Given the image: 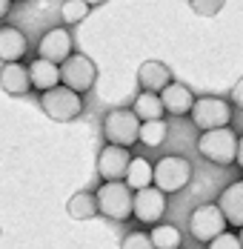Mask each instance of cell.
<instances>
[{"mask_svg":"<svg viewBox=\"0 0 243 249\" xmlns=\"http://www.w3.org/2000/svg\"><path fill=\"white\" fill-rule=\"evenodd\" d=\"M235 163L243 169V138H238V155H235Z\"/></svg>","mask_w":243,"mask_h":249,"instance_id":"83f0119b","label":"cell"},{"mask_svg":"<svg viewBox=\"0 0 243 249\" xmlns=\"http://www.w3.org/2000/svg\"><path fill=\"white\" fill-rule=\"evenodd\" d=\"M9 12H12V3H9V0H0V20H3Z\"/></svg>","mask_w":243,"mask_h":249,"instance_id":"f1b7e54d","label":"cell"},{"mask_svg":"<svg viewBox=\"0 0 243 249\" xmlns=\"http://www.w3.org/2000/svg\"><path fill=\"white\" fill-rule=\"evenodd\" d=\"M97 200V215L109 218V221H129L132 218V189L115 180V183H100V189L95 192Z\"/></svg>","mask_w":243,"mask_h":249,"instance_id":"7a4b0ae2","label":"cell"},{"mask_svg":"<svg viewBox=\"0 0 243 249\" xmlns=\"http://www.w3.org/2000/svg\"><path fill=\"white\" fill-rule=\"evenodd\" d=\"M132 215L140 224H157L166 215V195L155 186H146L132 195Z\"/></svg>","mask_w":243,"mask_h":249,"instance_id":"30bf717a","label":"cell"},{"mask_svg":"<svg viewBox=\"0 0 243 249\" xmlns=\"http://www.w3.org/2000/svg\"><path fill=\"white\" fill-rule=\"evenodd\" d=\"M149 241H152V247L155 249H180V229L172 224H160L155 226L152 232H149Z\"/></svg>","mask_w":243,"mask_h":249,"instance_id":"44dd1931","label":"cell"},{"mask_svg":"<svg viewBox=\"0 0 243 249\" xmlns=\"http://www.w3.org/2000/svg\"><path fill=\"white\" fill-rule=\"evenodd\" d=\"M72 49H74V43H72L69 29L54 26V29H49L46 35L40 37V43H37V57H43V60L54 63V66H63V63L74 54Z\"/></svg>","mask_w":243,"mask_h":249,"instance_id":"9c48e42d","label":"cell"},{"mask_svg":"<svg viewBox=\"0 0 243 249\" xmlns=\"http://www.w3.org/2000/svg\"><path fill=\"white\" fill-rule=\"evenodd\" d=\"M40 109L46 112L52 121L69 124L74 118H80V112H83V95H77V92L66 89L60 83V86H54V89H49V92L40 95Z\"/></svg>","mask_w":243,"mask_h":249,"instance_id":"3957f363","label":"cell"},{"mask_svg":"<svg viewBox=\"0 0 243 249\" xmlns=\"http://www.w3.org/2000/svg\"><path fill=\"white\" fill-rule=\"evenodd\" d=\"M138 132H140V121L135 118L132 109H112L103 118V138L109 146L129 149L132 143H138Z\"/></svg>","mask_w":243,"mask_h":249,"instance_id":"5b68a950","label":"cell"},{"mask_svg":"<svg viewBox=\"0 0 243 249\" xmlns=\"http://www.w3.org/2000/svg\"><path fill=\"white\" fill-rule=\"evenodd\" d=\"M29 52V40L17 26H0V60L3 63H20Z\"/></svg>","mask_w":243,"mask_h":249,"instance_id":"9a60e30c","label":"cell"},{"mask_svg":"<svg viewBox=\"0 0 243 249\" xmlns=\"http://www.w3.org/2000/svg\"><path fill=\"white\" fill-rule=\"evenodd\" d=\"M89 12H92V3H86V0H69L60 6L63 23H80V20H86Z\"/></svg>","mask_w":243,"mask_h":249,"instance_id":"603a6c76","label":"cell"},{"mask_svg":"<svg viewBox=\"0 0 243 249\" xmlns=\"http://www.w3.org/2000/svg\"><path fill=\"white\" fill-rule=\"evenodd\" d=\"M26 69H29L32 89H37L40 95L49 92V89H54V86H60V66L49 63V60H43V57H35Z\"/></svg>","mask_w":243,"mask_h":249,"instance_id":"e0dca14e","label":"cell"},{"mask_svg":"<svg viewBox=\"0 0 243 249\" xmlns=\"http://www.w3.org/2000/svg\"><path fill=\"white\" fill-rule=\"evenodd\" d=\"M189 232H192L194 241H200V244H212L218 235H223L226 232V221L220 215L218 203L197 206L192 215H189Z\"/></svg>","mask_w":243,"mask_h":249,"instance_id":"ba28073f","label":"cell"},{"mask_svg":"<svg viewBox=\"0 0 243 249\" xmlns=\"http://www.w3.org/2000/svg\"><path fill=\"white\" fill-rule=\"evenodd\" d=\"M0 89L12 98H23L32 89V80H29V69L20 63H3L0 69Z\"/></svg>","mask_w":243,"mask_h":249,"instance_id":"2e32d148","label":"cell"},{"mask_svg":"<svg viewBox=\"0 0 243 249\" xmlns=\"http://www.w3.org/2000/svg\"><path fill=\"white\" fill-rule=\"evenodd\" d=\"M192 9L203 18H215L220 9H223V0H192Z\"/></svg>","mask_w":243,"mask_h":249,"instance_id":"cb8c5ba5","label":"cell"},{"mask_svg":"<svg viewBox=\"0 0 243 249\" xmlns=\"http://www.w3.org/2000/svg\"><path fill=\"white\" fill-rule=\"evenodd\" d=\"M189 118L194 121V126H197L200 132L226 129V126H229V121H232V106H229V100H223V98L203 95V98H194Z\"/></svg>","mask_w":243,"mask_h":249,"instance_id":"277c9868","label":"cell"},{"mask_svg":"<svg viewBox=\"0 0 243 249\" xmlns=\"http://www.w3.org/2000/svg\"><path fill=\"white\" fill-rule=\"evenodd\" d=\"M157 98L163 103V112H169V115H189L192 112V103H194L192 89L186 83H177V80H172Z\"/></svg>","mask_w":243,"mask_h":249,"instance_id":"5bb4252c","label":"cell"},{"mask_svg":"<svg viewBox=\"0 0 243 249\" xmlns=\"http://www.w3.org/2000/svg\"><path fill=\"white\" fill-rule=\"evenodd\" d=\"M132 112H135V118L140 121V124H149V121H163V103L157 95H149V92H140L138 98H135V106H132Z\"/></svg>","mask_w":243,"mask_h":249,"instance_id":"d6986e66","label":"cell"},{"mask_svg":"<svg viewBox=\"0 0 243 249\" xmlns=\"http://www.w3.org/2000/svg\"><path fill=\"white\" fill-rule=\"evenodd\" d=\"M232 100H235V103L243 109V77L235 83V89H232Z\"/></svg>","mask_w":243,"mask_h":249,"instance_id":"4316f807","label":"cell"},{"mask_svg":"<svg viewBox=\"0 0 243 249\" xmlns=\"http://www.w3.org/2000/svg\"><path fill=\"white\" fill-rule=\"evenodd\" d=\"M155 189H160L163 195L186 189V183L192 180V163L183 155H163L155 166Z\"/></svg>","mask_w":243,"mask_h":249,"instance_id":"6da1fadb","label":"cell"},{"mask_svg":"<svg viewBox=\"0 0 243 249\" xmlns=\"http://www.w3.org/2000/svg\"><path fill=\"white\" fill-rule=\"evenodd\" d=\"M121 249H155V247H152V241H149L146 232H132V235L123 238Z\"/></svg>","mask_w":243,"mask_h":249,"instance_id":"d4e9b609","label":"cell"},{"mask_svg":"<svg viewBox=\"0 0 243 249\" xmlns=\"http://www.w3.org/2000/svg\"><path fill=\"white\" fill-rule=\"evenodd\" d=\"M132 163V155L129 149H121V146H103L97 152V175L103 178V183H115V180H123L126 178V169Z\"/></svg>","mask_w":243,"mask_h":249,"instance_id":"8fae6325","label":"cell"},{"mask_svg":"<svg viewBox=\"0 0 243 249\" xmlns=\"http://www.w3.org/2000/svg\"><path fill=\"white\" fill-rule=\"evenodd\" d=\"M238 241H241V249H243V229H241V235H238Z\"/></svg>","mask_w":243,"mask_h":249,"instance_id":"f546056e","label":"cell"},{"mask_svg":"<svg viewBox=\"0 0 243 249\" xmlns=\"http://www.w3.org/2000/svg\"><path fill=\"white\" fill-rule=\"evenodd\" d=\"M209 249H241V241H238V235L223 232V235H218V238L209 244Z\"/></svg>","mask_w":243,"mask_h":249,"instance_id":"484cf974","label":"cell"},{"mask_svg":"<svg viewBox=\"0 0 243 249\" xmlns=\"http://www.w3.org/2000/svg\"><path fill=\"white\" fill-rule=\"evenodd\" d=\"M152 178H155L152 163H149L146 158H132V163H129V169H126L123 183H126L129 189L140 192V189H146V186H152Z\"/></svg>","mask_w":243,"mask_h":249,"instance_id":"ac0fdd59","label":"cell"},{"mask_svg":"<svg viewBox=\"0 0 243 249\" xmlns=\"http://www.w3.org/2000/svg\"><path fill=\"white\" fill-rule=\"evenodd\" d=\"M197 152L218 163V166H229L235 163V155H238V135L226 126V129H212V132H203L200 141H197Z\"/></svg>","mask_w":243,"mask_h":249,"instance_id":"8992f818","label":"cell"},{"mask_svg":"<svg viewBox=\"0 0 243 249\" xmlns=\"http://www.w3.org/2000/svg\"><path fill=\"white\" fill-rule=\"evenodd\" d=\"M138 83H140V89L149 92V95H160L172 83V69L166 63H160V60H146V63H140V69H138Z\"/></svg>","mask_w":243,"mask_h":249,"instance_id":"4fadbf2b","label":"cell"},{"mask_svg":"<svg viewBox=\"0 0 243 249\" xmlns=\"http://www.w3.org/2000/svg\"><path fill=\"white\" fill-rule=\"evenodd\" d=\"M60 80H63L66 89H72V92H77V95L89 92V89L95 86V80H97L95 60L86 57V54H72V57L60 66Z\"/></svg>","mask_w":243,"mask_h":249,"instance_id":"52a82bcc","label":"cell"},{"mask_svg":"<svg viewBox=\"0 0 243 249\" xmlns=\"http://www.w3.org/2000/svg\"><path fill=\"white\" fill-rule=\"evenodd\" d=\"M66 209H69V215H72L74 221H92L97 215V200H95V192H74L69 203H66Z\"/></svg>","mask_w":243,"mask_h":249,"instance_id":"ffe728a7","label":"cell"},{"mask_svg":"<svg viewBox=\"0 0 243 249\" xmlns=\"http://www.w3.org/2000/svg\"><path fill=\"white\" fill-rule=\"evenodd\" d=\"M166 135H169V124L166 121H149V124H140L138 141L146 143V146H152V149H157V146H163Z\"/></svg>","mask_w":243,"mask_h":249,"instance_id":"7402d4cb","label":"cell"},{"mask_svg":"<svg viewBox=\"0 0 243 249\" xmlns=\"http://www.w3.org/2000/svg\"><path fill=\"white\" fill-rule=\"evenodd\" d=\"M218 209L223 215V221L229 226H238L243 229V180L229 183L218 198Z\"/></svg>","mask_w":243,"mask_h":249,"instance_id":"7c38bea8","label":"cell"}]
</instances>
